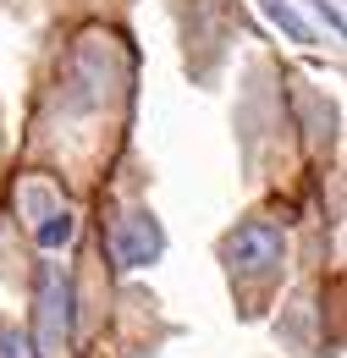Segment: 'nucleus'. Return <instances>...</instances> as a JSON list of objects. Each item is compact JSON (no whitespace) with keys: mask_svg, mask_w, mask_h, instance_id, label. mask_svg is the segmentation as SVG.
<instances>
[{"mask_svg":"<svg viewBox=\"0 0 347 358\" xmlns=\"http://www.w3.org/2000/svg\"><path fill=\"white\" fill-rule=\"evenodd\" d=\"M0 358H39V353H34V342L17 325H0Z\"/></svg>","mask_w":347,"mask_h":358,"instance_id":"obj_6","label":"nucleus"},{"mask_svg":"<svg viewBox=\"0 0 347 358\" xmlns=\"http://www.w3.org/2000/svg\"><path fill=\"white\" fill-rule=\"evenodd\" d=\"M264 11H270V22H281V28H287L298 45H314V28H309V22L292 11V6H287V0H264Z\"/></svg>","mask_w":347,"mask_h":358,"instance_id":"obj_5","label":"nucleus"},{"mask_svg":"<svg viewBox=\"0 0 347 358\" xmlns=\"http://www.w3.org/2000/svg\"><path fill=\"white\" fill-rule=\"evenodd\" d=\"M72 342V281L66 270H44L39 275V348L44 353H61Z\"/></svg>","mask_w":347,"mask_h":358,"instance_id":"obj_2","label":"nucleus"},{"mask_svg":"<svg viewBox=\"0 0 347 358\" xmlns=\"http://www.w3.org/2000/svg\"><path fill=\"white\" fill-rule=\"evenodd\" d=\"M220 259L232 275H248V281H264V275H276L281 259H287V231L276 221H243L237 231H226V243H220Z\"/></svg>","mask_w":347,"mask_h":358,"instance_id":"obj_1","label":"nucleus"},{"mask_svg":"<svg viewBox=\"0 0 347 358\" xmlns=\"http://www.w3.org/2000/svg\"><path fill=\"white\" fill-rule=\"evenodd\" d=\"M160 248H166V237H160L155 215H143V210H132L127 221L111 231V254H116L122 270H143L149 259H160Z\"/></svg>","mask_w":347,"mask_h":358,"instance_id":"obj_3","label":"nucleus"},{"mask_svg":"<svg viewBox=\"0 0 347 358\" xmlns=\"http://www.w3.org/2000/svg\"><path fill=\"white\" fill-rule=\"evenodd\" d=\"M72 231H78V215L61 204V210H50V215H39V226H34V237H39V248H66L72 243Z\"/></svg>","mask_w":347,"mask_h":358,"instance_id":"obj_4","label":"nucleus"}]
</instances>
